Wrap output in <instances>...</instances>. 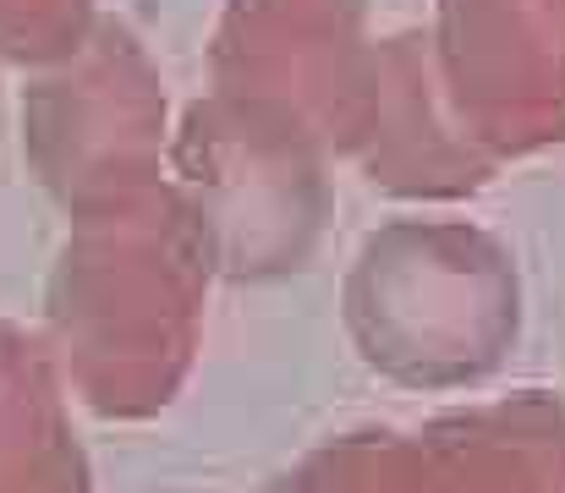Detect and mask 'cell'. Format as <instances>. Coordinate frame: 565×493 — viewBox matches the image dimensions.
<instances>
[{"label":"cell","instance_id":"obj_1","mask_svg":"<svg viewBox=\"0 0 565 493\" xmlns=\"http://www.w3.org/2000/svg\"><path fill=\"white\" fill-rule=\"evenodd\" d=\"M209 286V242L171 181L72 219L44 286L61 384L110 422L160 417L192 373Z\"/></svg>","mask_w":565,"mask_h":493},{"label":"cell","instance_id":"obj_2","mask_svg":"<svg viewBox=\"0 0 565 493\" xmlns=\"http://www.w3.org/2000/svg\"><path fill=\"white\" fill-rule=\"evenodd\" d=\"M341 319L358 356L401 389H472L522 334V275L467 219H390L358 247Z\"/></svg>","mask_w":565,"mask_h":493},{"label":"cell","instance_id":"obj_3","mask_svg":"<svg viewBox=\"0 0 565 493\" xmlns=\"http://www.w3.org/2000/svg\"><path fill=\"white\" fill-rule=\"evenodd\" d=\"M166 181L198 219L214 280H286L330 225V154L291 121L231 94H203L171 132Z\"/></svg>","mask_w":565,"mask_h":493},{"label":"cell","instance_id":"obj_4","mask_svg":"<svg viewBox=\"0 0 565 493\" xmlns=\"http://www.w3.org/2000/svg\"><path fill=\"white\" fill-rule=\"evenodd\" d=\"M22 154L66 219L166 181L171 99L127 22L99 17L72 55L33 72L22 88Z\"/></svg>","mask_w":565,"mask_h":493},{"label":"cell","instance_id":"obj_5","mask_svg":"<svg viewBox=\"0 0 565 493\" xmlns=\"http://www.w3.org/2000/svg\"><path fill=\"white\" fill-rule=\"evenodd\" d=\"M369 11L374 0H220L209 88L347 154L374 55Z\"/></svg>","mask_w":565,"mask_h":493},{"label":"cell","instance_id":"obj_6","mask_svg":"<svg viewBox=\"0 0 565 493\" xmlns=\"http://www.w3.org/2000/svg\"><path fill=\"white\" fill-rule=\"evenodd\" d=\"M428 44L456 116L500 164L565 143V0H434Z\"/></svg>","mask_w":565,"mask_h":493},{"label":"cell","instance_id":"obj_7","mask_svg":"<svg viewBox=\"0 0 565 493\" xmlns=\"http://www.w3.org/2000/svg\"><path fill=\"white\" fill-rule=\"evenodd\" d=\"M347 160H358L379 192L406 203H456L483 192L505 170L456 116L428 28L374 39Z\"/></svg>","mask_w":565,"mask_h":493},{"label":"cell","instance_id":"obj_8","mask_svg":"<svg viewBox=\"0 0 565 493\" xmlns=\"http://www.w3.org/2000/svg\"><path fill=\"white\" fill-rule=\"evenodd\" d=\"M0 493H94L66 384L28 329L0 319Z\"/></svg>","mask_w":565,"mask_h":493},{"label":"cell","instance_id":"obj_9","mask_svg":"<svg viewBox=\"0 0 565 493\" xmlns=\"http://www.w3.org/2000/svg\"><path fill=\"white\" fill-rule=\"evenodd\" d=\"M258 493H483L472 456L450 433L445 417H434L417 433L363 428L341 433L319 450H308L291 472Z\"/></svg>","mask_w":565,"mask_h":493},{"label":"cell","instance_id":"obj_10","mask_svg":"<svg viewBox=\"0 0 565 493\" xmlns=\"http://www.w3.org/2000/svg\"><path fill=\"white\" fill-rule=\"evenodd\" d=\"M483 493H565V400L522 389L489 406L445 411Z\"/></svg>","mask_w":565,"mask_h":493},{"label":"cell","instance_id":"obj_11","mask_svg":"<svg viewBox=\"0 0 565 493\" xmlns=\"http://www.w3.org/2000/svg\"><path fill=\"white\" fill-rule=\"evenodd\" d=\"M94 22H99L94 0H0V61L39 72L72 55Z\"/></svg>","mask_w":565,"mask_h":493}]
</instances>
